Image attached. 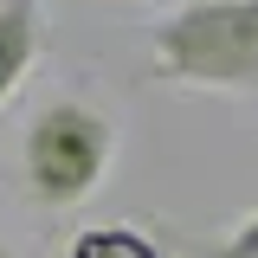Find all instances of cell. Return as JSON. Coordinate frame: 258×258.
Wrapping results in <instances>:
<instances>
[{
	"label": "cell",
	"mask_w": 258,
	"mask_h": 258,
	"mask_svg": "<svg viewBox=\"0 0 258 258\" xmlns=\"http://www.w3.org/2000/svg\"><path fill=\"white\" fill-rule=\"evenodd\" d=\"M149 52L155 78L181 91H258V0H181Z\"/></svg>",
	"instance_id": "1"
},
{
	"label": "cell",
	"mask_w": 258,
	"mask_h": 258,
	"mask_svg": "<svg viewBox=\"0 0 258 258\" xmlns=\"http://www.w3.org/2000/svg\"><path fill=\"white\" fill-rule=\"evenodd\" d=\"M110 155H116V129L103 110L78 103V97H58L45 103L26 123V142H20V168H26V200L45 207V213H71L84 207L103 174H110Z\"/></svg>",
	"instance_id": "2"
},
{
	"label": "cell",
	"mask_w": 258,
	"mask_h": 258,
	"mask_svg": "<svg viewBox=\"0 0 258 258\" xmlns=\"http://www.w3.org/2000/svg\"><path fill=\"white\" fill-rule=\"evenodd\" d=\"M39 58V7L32 0H0V103L26 84Z\"/></svg>",
	"instance_id": "3"
},
{
	"label": "cell",
	"mask_w": 258,
	"mask_h": 258,
	"mask_svg": "<svg viewBox=\"0 0 258 258\" xmlns=\"http://www.w3.org/2000/svg\"><path fill=\"white\" fill-rule=\"evenodd\" d=\"M64 258H161L155 239H142V232H129V226H103V232H84V239H71V252Z\"/></svg>",
	"instance_id": "4"
},
{
	"label": "cell",
	"mask_w": 258,
	"mask_h": 258,
	"mask_svg": "<svg viewBox=\"0 0 258 258\" xmlns=\"http://www.w3.org/2000/svg\"><path fill=\"white\" fill-rule=\"evenodd\" d=\"M207 258H258V213H245L239 226H226L220 239L207 245Z\"/></svg>",
	"instance_id": "5"
},
{
	"label": "cell",
	"mask_w": 258,
	"mask_h": 258,
	"mask_svg": "<svg viewBox=\"0 0 258 258\" xmlns=\"http://www.w3.org/2000/svg\"><path fill=\"white\" fill-rule=\"evenodd\" d=\"M0 258H13V252H7V245H0Z\"/></svg>",
	"instance_id": "6"
}]
</instances>
